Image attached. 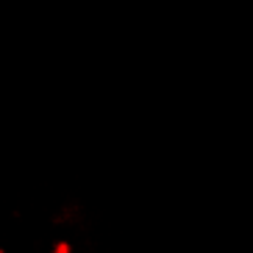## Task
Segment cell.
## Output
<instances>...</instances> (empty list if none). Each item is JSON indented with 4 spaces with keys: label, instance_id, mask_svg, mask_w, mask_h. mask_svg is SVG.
<instances>
[{
    "label": "cell",
    "instance_id": "1",
    "mask_svg": "<svg viewBox=\"0 0 253 253\" xmlns=\"http://www.w3.org/2000/svg\"><path fill=\"white\" fill-rule=\"evenodd\" d=\"M0 253H103L95 206L75 192L14 203L0 211Z\"/></svg>",
    "mask_w": 253,
    "mask_h": 253
}]
</instances>
